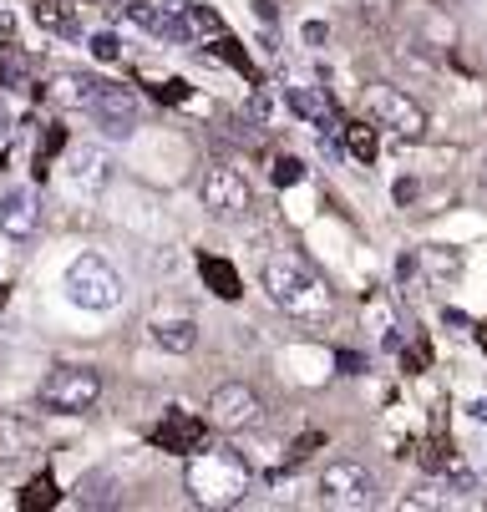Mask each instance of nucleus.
Instances as JSON below:
<instances>
[{
	"label": "nucleus",
	"mask_w": 487,
	"mask_h": 512,
	"mask_svg": "<svg viewBox=\"0 0 487 512\" xmlns=\"http://www.w3.org/2000/svg\"><path fill=\"white\" fill-rule=\"evenodd\" d=\"M259 284H264V295L280 305L285 315H295V320H320V315H330V305H335L330 284H325L305 259H295V254H274V259H264Z\"/></svg>",
	"instance_id": "nucleus-1"
},
{
	"label": "nucleus",
	"mask_w": 487,
	"mask_h": 512,
	"mask_svg": "<svg viewBox=\"0 0 487 512\" xmlns=\"http://www.w3.org/2000/svg\"><path fill=\"white\" fill-rule=\"evenodd\" d=\"M61 289H66L72 305L97 310V315L122 305V279H117V269L102 254H77L72 264H66V274H61Z\"/></svg>",
	"instance_id": "nucleus-2"
},
{
	"label": "nucleus",
	"mask_w": 487,
	"mask_h": 512,
	"mask_svg": "<svg viewBox=\"0 0 487 512\" xmlns=\"http://www.w3.org/2000/svg\"><path fill=\"white\" fill-rule=\"evenodd\" d=\"M102 401V371L97 365H56L41 381V406L56 416H82Z\"/></svg>",
	"instance_id": "nucleus-3"
},
{
	"label": "nucleus",
	"mask_w": 487,
	"mask_h": 512,
	"mask_svg": "<svg viewBox=\"0 0 487 512\" xmlns=\"http://www.w3.org/2000/svg\"><path fill=\"white\" fill-rule=\"evenodd\" d=\"M188 487L198 492V502H239L249 487L244 452H203V462L188 467Z\"/></svg>",
	"instance_id": "nucleus-4"
},
{
	"label": "nucleus",
	"mask_w": 487,
	"mask_h": 512,
	"mask_svg": "<svg viewBox=\"0 0 487 512\" xmlns=\"http://www.w3.org/2000/svg\"><path fill=\"white\" fill-rule=\"evenodd\" d=\"M325 507H371L376 502V472L361 462H330L315 482Z\"/></svg>",
	"instance_id": "nucleus-5"
},
{
	"label": "nucleus",
	"mask_w": 487,
	"mask_h": 512,
	"mask_svg": "<svg viewBox=\"0 0 487 512\" xmlns=\"http://www.w3.org/2000/svg\"><path fill=\"white\" fill-rule=\"evenodd\" d=\"M87 117H92L107 137H132L137 122H143V102H137V92L122 87V82H97Z\"/></svg>",
	"instance_id": "nucleus-6"
},
{
	"label": "nucleus",
	"mask_w": 487,
	"mask_h": 512,
	"mask_svg": "<svg viewBox=\"0 0 487 512\" xmlns=\"http://www.w3.org/2000/svg\"><path fill=\"white\" fill-rule=\"evenodd\" d=\"M198 203L214 213V218H234V213H249L254 188H249V178H244L239 168L219 163V168H208V173H203V183H198Z\"/></svg>",
	"instance_id": "nucleus-7"
},
{
	"label": "nucleus",
	"mask_w": 487,
	"mask_h": 512,
	"mask_svg": "<svg viewBox=\"0 0 487 512\" xmlns=\"http://www.w3.org/2000/svg\"><path fill=\"white\" fill-rule=\"evenodd\" d=\"M259 416H264V401L244 381H224L214 396H208V421H214L219 431H249V426H259Z\"/></svg>",
	"instance_id": "nucleus-8"
},
{
	"label": "nucleus",
	"mask_w": 487,
	"mask_h": 512,
	"mask_svg": "<svg viewBox=\"0 0 487 512\" xmlns=\"http://www.w3.org/2000/svg\"><path fill=\"white\" fill-rule=\"evenodd\" d=\"M371 117H376V127L396 132L401 142H416V137L427 132V112L416 107L401 87H376L371 92Z\"/></svg>",
	"instance_id": "nucleus-9"
},
{
	"label": "nucleus",
	"mask_w": 487,
	"mask_h": 512,
	"mask_svg": "<svg viewBox=\"0 0 487 512\" xmlns=\"http://www.w3.org/2000/svg\"><path fill=\"white\" fill-rule=\"evenodd\" d=\"M41 229V203L31 188H6L0 193V234L6 239H31Z\"/></svg>",
	"instance_id": "nucleus-10"
},
{
	"label": "nucleus",
	"mask_w": 487,
	"mask_h": 512,
	"mask_svg": "<svg viewBox=\"0 0 487 512\" xmlns=\"http://www.w3.org/2000/svg\"><path fill=\"white\" fill-rule=\"evenodd\" d=\"M203 442H208L203 421H198L193 411H183V406H173V411L163 416V426H158V447H163V452L188 457V452H203Z\"/></svg>",
	"instance_id": "nucleus-11"
},
{
	"label": "nucleus",
	"mask_w": 487,
	"mask_h": 512,
	"mask_svg": "<svg viewBox=\"0 0 487 512\" xmlns=\"http://www.w3.org/2000/svg\"><path fill=\"white\" fill-rule=\"evenodd\" d=\"M66 173H72L77 188H102L112 178V158H107V148L82 142V148H66Z\"/></svg>",
	"instance_id": "nucleus-12"
},
{
	"label": "nucleus",
	"mask_w": 487,
	"mask_h": 512,
	"mask_svg": "<svg viewBox=\"0 0 487 512\" xmlns=\"http://www.w3.org/2000/svg\"><path fill=\"white\" fill-rule=\"evenodd\" d=\"M285 107H290L300 122H310V127H320V132H335V107H330V97H325L320 87H285Z\"/></svg>",
	"instance_id": "nucleus-13"
},
{
	"label": "nucleus",
	"mask_w": 487,
	"mask_h": 512,
	"mask_svg": "<svg viewBox=\"0 0 487 512\" xmlns=\"http://www.w3.org/2000/svg\"><path fill=\"white\" fill-rule=\"evenodd\" d=\"M148 335H153V345L158 350H168V355H193L198 350V325L188 320V315H158L153 325H148Z\"/></svg>",
	"instance_id": "nucleus-14"
},
{
	"label": "nucleus",
	"mask_w": 487,
	"mask_h": 512,
	"mask_svg": "<svg viewBox=\"0 0 487 512\" xmlns=\"http://www.w3.org/2000/svg\"><path fill=\"white\" fill-rule=\"evenodd\" d=\"M92 92H97V77H77V71H61V77H51L46 87V102L56 107H92Z\"/></svg>",
	"instance_id": "nucleus-15"
},
{
	"label": "nucleus",
	"mask_w": 487,
	"mask_h": 512,
	"mask_svg": "<svg viewBox=\"0 0 487 512\" xmlns=\"http://www.w3.org/2000/svg\"><path fill=\"white\" fill-rule=\"evenodd\" d=\"M36 447V426L26 416H11V411H0V462H16Z\"/></svg>",
	"instance_id": "nucleus-16"
},
{
	"label": "nucleus",
	"mask_w": 487,
	"mask_h": 512,
	"mask_svg": "<svg viewBox=\"0 0 487 512\" xmlns=\"http://www.w3.org/2000/svg\"><path fill=\"white\" fill-rule=\"evenodd\" d=\"M422 274H427L432 289H452L457 274H462V254L447 249V244H432V249H422Z\"/></svg>",
	"instance_id": "nucleus-17"
},
{
	"label": "nucleus",
	"mask_w": 487,
	"mask_h": 512,
	"mask_svg": "<svg viewBox=\"0 0 487 512\" xmlns=\"http://www.w3.org/2000/svg\"><path fill=\"white\" fill-rule=\"evenodd\" d=\"M31 21L51 36H77V11L66 0H31Z\"/></svg>",
	"instance_id": "nucleus-18"
},
{
	"label": "nucleus",
	"mask_w": 487,
	"mask_h": 512,
	"mask_svg": "<svg viewBox=\"0 0 487 512\" xmlns=\"http://www.w3.org/2000/svg\"><path fill=\"white\" fill-rule=\"evenodd\" d=\"M198 269H203V279H208V284H214V295H219V300H239V295H244L239 269H234L229 259H203Z\"/></svg>",
	"instance_id": "nucleus-19"
},
{
	"label": "nucleus",
	"mask_w": 487,
	"mask_h": 512,
	"mask_svg": "<svg viewBox=\"0 0 487 512\" xmlns=\"http://www.w3.org/2000/svg\"><path fill=\"white\" fill-rule=\"evenodd\" d=\"M345 148H351V158L356 163H376V153H381V137H376V127H366V122H351L345 127Z\"/></svg>",
	"instance_id": "nucleus-20"
},
{
	"label": "nucleus",
	"mask_w": 487,
	"mask_h": 512,
	"mask_svg": "<svg viewBox=\"0 0 487 512\" xmlns=\"http://www.w3.org/2000/svg\"><path fill=\"white\" fill-rule=\"evenodd\" d=\"M56 502H61V492H56V477H51V472H41V477H31V482L21 487V507H26V512L56 507Z\"/></svg>",
	"instance_id": "nucleus-21"
},
{
	"label": "nucleus",
	"mask_w": 487,
	"mask_h": 512,
	"mask_svg": "<svg viewBox=\"0 0 487 512\" xmlns=\"http://www.w3.org/2000/svg\"><path fill=\"white\" fill-rule=\"evenodd\" d=\"M127 21H137L143 31H153V36H158V26H163V11L153 6V0H127Z\"/></svg>",
	"instance_id": "nucleus-22"
},
{
	"label": "nucleus",
	"mask_w": 487,
	"mask_h": 512,
	"mask_svg": "<svg viewBox=\"0 0 487 512\" xmlns=\"http://www.w3.org/2000/svg\"><path fill=\"white\" fill-rule=\"evenodd\" d=\"M269 178H274V188H295L305 178V163L300 158H274V173Z\"/></svg>",
	"instance_id": "nucleus-23"
},
{
	"label": "nucleus",
	"mask_w": 487,
	"mask_h": 512,
	"mask_svg": "<svg viewBox=\"0 0 487 512\" xmlns=\"http://www.w3.org/2000/svg\"><path fill=\"white\" fill-rule=\"evenodd\" d=\"M188 26H193L198 36H224V21H219V11H208V6H193V11H188Z\"/></svg>",
	"instance_id": "nucleus-24"
},
{
	"label": "nucleus",
	"mask_w": 487,
	"mask_h": 512,
	"mask_svg": "<svg viewBox=\"0 0 487 512\" xmlns=\"http://www.w3.org/2000/svg\"><path fill=\"white\" fill-rule=\"evenodd\" d=\"M92 56H97V61H122V41H117L112 31H97V36H92Z\"/></svg>",
	"instance_id": "nucleus-25"
},
{
	"label": "nucleus",
	"mask_w": 487,
	"mask_h": 512,
	"mask_svg": "<svg viewBox=\"0 0 487 512\" xmlns=\"http://www.w3.org/2000/svg\"><path fill=\"white\" fill-rule=\"evenodd\" d=\"M219 56H224L229 66H239V71H244V77H254V61H249V56L239 51V41H229V36H219Z\"/></svg>",
	"instance_id": "nucleus-26"
},
{
	"label": "nucleus",
	"mask_w": 487,
	"mask_h": 512,
	"mask_svg": "<svg viewBox=\"0 0 487 512\" xmlns=\"http://www.w3.org/2000/svg\"><path fill=\"white\" fill-rule=\"evenodd\" d=\"M158 97H163V102H183V97H188V82H183V77H168V82L158 87Z\"/></svg>",
	"instance_id": "nucleus-27"
},
{
	"label": "nucleus",
	"mask_w": 487,
	"mask_h": 512,
	"mask_svg": "<svg viewBox=\"0 0 487 512\" xmlns=\"http://www.w3.org/2000/svg\"><path fill=\"white\" fill-rule=\"evenodd\" d=\"M416 193H422V183H416V178H401V183H396V203H401V208L416 203Z\"/></svg>",
	"instance_id": "nucleus-28"
},
{
	"label": "nucleus",
	"mask_w": 487,
	"mask_h": 512,
	"mask_svg": "<svg viewBox=\"0 0 487 512\" xmlns=\"http://www.w3.org/2000/svg\"><path fill=\"white\" fill-rule=\"evenodd\" d=\"M269 112H274V107H269V97H264V92H254V97H249V117L269 122Z\"/></svg>",
	"instance_id": "nucleus-29"
},
{
	"label": "nucleus",
	"mask_w": 487,
	"mask_h": 512,
	"mask_svg": "<svg viewBox=\"0 0 487 512\" xmlns=\"http://www.w3.org/2000/svg\"><path fill=\"white\" fill-rule=\"evenodd\" d=\"M467 416L487 426V396H472V401H467Z\"/></svg>",
	"instance_id": "nucleus-30"
},
{
	"label": "nucleus",
	"mask_w": 487,
	"mask_h": 512,
	"mask_svg": "<svg viewBox=\"0 0 487 512\" xmlns=\"http://www.w3.org/2000/svg\"><path fill=\"white\" fill-rule=\"evenodd\" d=\"M305 41L320 46V41H325V26H320V21H305Z\"/></svg>",
	"instance_id": "nucleus-31"
},
{
	"label": "nucleus",
	"mask_w": 487,
	"mask_h": 512,
	"mask_svg": "<svg viewBox=\"0 0 487 512\" xmlns=\"http://www.w3.org/2000/svg\"><path fill=\"white\" fill-rule=\"evenodd\" d=\"M163 11H173V16H188V11H193V0H163Z\"/></svg>",
	"instance_id": "nucleus-32"
},
{
	"label": "nucleus",
	"mask_w": 487,
	"mask_h": 512,
	"mask_svg": "<svg viewBox=\"0 0 487 512\" xmlns=\"http://www.w3.org/2000/svg\"><path fill=\"white\" fill-rule=\"evenodd\" d=\"M11 122H16V117H11V107H6V97H0V137H6V132H11Z\"/></svg>",
	"instance_id": "nucleus-33"
},
{
	"label": "nucleus",
	"mask_w": 487,
	"mask_h": 512,
	"mask_svg": "<svg viewBox=\"0 0 487 512\" xmlns=\"http://www.w3.org/2000/svg\"><path fill=\"white\" fill-rule=\"evenodd\" d=\"M6 295H11V289H6V284H0V305H6Z\"/></svg>",
	"instance_id": "nucleus-34"
},
{
	"label": "nucleus",
	"mask_w": 487,
	"mask_h": 512,
	"mask_svg": "<svg viewBox=\"0 0 487 512\" xmlns=\"http://www.w3.org/2000/svg\"><path fill=\"white\" fill-rule=\"evenodd\" d=\"M482 183H487V163H482Z\"/></svg>",
	"instance_id": "nucleus-35"
},
{
	"label": "nucleus",
	"mask_w": 487,
	"mask_h": 512,
	"mask_svg": "<svg viewBox=\"0 0 487 512\" xmlns=\"http://www.w3.org/2000/svg\"><path fill=\"white\" fill-rule=\"evenodd\" d=\"M482 345H487V330H482Z\"/></svg>",
	"instance_id": "nucleus-36"
}]
</instances>
